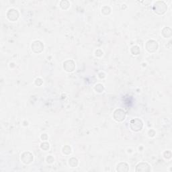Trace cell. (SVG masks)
Segmentation results:
<instances>
[{
  "label": "cell",
  "mask_w": 172,
  "mask_h": 172,
  "mask_svg": "<svg viewBox=\"0 0 172 172\" xmlns=\"http://www.w3.org/2000/svg\"><path fill=\"white\" fill-rule=\"evenodd\" d=\"M61 2H62L63 4H61V7L63 9L66 10V9H67L69 7V6H70L69 4L66 5V4L69 3V1H62Z\"/></svg>",
  "instance_id": "11"
},
{
  "label": "cell",
  "mask_w": 172,
  "mask_h": 172,
  "mask_svg": "<svg viewBox=\"0 0 172 172\" xmlns=\"http://www.w3.org/2000/svg\"><path fill=\"white\" fill-rule=\"evenodd\" d=\"M158 48V44L157 42L155 41H149L146 44V49L149 52H153L157 51Z\"/></svg>",
  "instance_id": "5"
},
{
  "label": "cell",
  "mask_w": 172,
  "mask_h": 172,
  "mask_svg": "<svg viewBox=\"0 0 172 172\" xmlns=\"http://www.w3.org/2000/svg\"><path fill=\"white\" fill-rule=\"evenodd\" d=\"M126 117V113L124 110L121 109H117L114 113V118L118 122L123 121Z\"/></svg>",
  "instance_id": "3"
},
{
  "label": "cell",
  "mask_w": 172,
  "mask_h": 172,
  "mask_svg": "<svg viewBox=\"0 0 172 172\" xmlns=\"http://www.w3.org/2000/svg\"><path fill=\"white\" fill-rule=\"evenodd\" d=\"M18 16H19V14L16 10L14 9H10L7 14V17L10 20L16 21V20Z\"/></svg>",
  "instance_id": "6"
},
{
  "label": "cell",
  "mask_w": 172,
  "mask_h": 172,
  "mask_svg": "<svg viewBox=\"0 0 172 172\" xmlns=\"http://www.w3.org/2000/svg\"><path fill=\"white\" fill-rule=\"evenodd\" d=\"M131 128L133 131H141L142 128V123L141 120H139L138 118L133 119L131 121L130 124Z\"/></svg>",
  "instance_id": "2"
},
{
  "label": "cell",
  "mask_w": 172,
  "mask_h": 172,
  "mask_svg": "<svg viewBox=\"0 0 172 172\" xmlns=\"http://www.w3.org/2000/svg\"><path fill=\"white\" fill-rule=\"evenodd\" d=\"M78 164V159L75 158H71L69 160V165L72 167H76Z\"/></svg>",
  "instance_id": "10"
},
{
  "label": "cell",
  "mask_w": 172,
  "mask_h": 172,
  "mask_svg": "<svg viewBox=\"0 0 172 172\" xmlns=\"http://www.w3.org/2000/svg\"><path fill=\"white\" fill-rule=\"evenodd\" d=\"M63 67H64L65 71H68V72H71V71H73L75 69V63H74L72 60H69L64 63Z\"/></svg>",
  "instance_id": "7"
},
{
  "label": "cell",
  "mask_w": 172,
  "mask_h": 172,
  "mask_svg": "<svg viewBox=\"0 0 172 172\" xmlns=\"http://www.w3.org/2000/svg\"><path fill=\"white\" fill-rule=\"evenodd\" d=\"M132 49H134V47H133V48ZM139 52H140V50H139V48L138 47H137V49H134V52H133V55H138L139 53Z\"/></svg>",
  "instance_id": "12"
},
{
  "label": "cell",
  "mask_w": 172,
  "mask_h": 172,
  "mask_svg": "<svg viewBox=\"0 0 172 172\" xmlns=\"http://www.w3.org/2000/svg\"><path fill=\"white\" fill-rule=\"evenodd\" d=\"M44 49V45L41 41H34L32 44V50L33 52H36V53H39L41 52Z\"/></svg>",
  "instance_id": "4"
},
{
  "label": "cell",
  "mask_w": 172,
  "mask_h": 172,
  "mask_svg": "<svg viewBox=\"0 0 172 172\" xmlns=\"http://www.w3.org/2000/svg\"><path fill=\"white\" fill-rule=\"evenodd\" d=\"M137 171H149L150 168L149 165L146 163H141L137 166Z\"/></svg>",
  "instance_id": "9"
},
{
  "label": "cell",
  "mask_w": 172,
  "mask_h": 172,
  "mask_svg": "<svg viewBox=\"0 0 172 172\" xmlns=\"http://www.w3.org/2000/svg\"><path fill=\"white\" fill-rule=\"evenodd\" d=\"M27 155H26V152L24 153L22 155V157H21V159H22V162L26 164H28L32 162V161L33 160V156L31 154L30 152H28V157H26Z\"/></svg>",
  "instance_id": "8"
},
{
  "label": "cell",
  "mask_w": 172,
  "mask_h": 172,
  "mask_svg": "<svg viewBox=\"0 0 172 172\" xmlns=\"http://www.w3.org/2000/svg\"><path fill=\"white\" fill-rule=\"evenodd\" d=\"M167 9H168V7H167L165 2L161 1L156 2L154 4V6H153V10H154L155 12L159 15L164 14L166 12Z\"/></svg>",
  "instance_id": "1"
}]
</instances>
